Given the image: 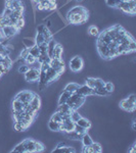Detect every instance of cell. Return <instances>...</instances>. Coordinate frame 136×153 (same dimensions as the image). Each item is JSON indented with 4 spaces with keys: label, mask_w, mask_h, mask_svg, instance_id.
I'll return each instance as SVG.
<instances>
[{
    "label": "cell",
    "mask_w": 136,
    "mask_h": 153,
    "mask_svg": "<svg viewBox=\"0 0 136 153\" xmlns=\"http://www.w3.org/2000/svg\"><path fill=\"white\" fill-rule=\"evenodd\" d=\"M70 69L73 71V73H78L83 68L84 66V61H83L82 57L79 56V55H76L74 56L72 59H70Z\"/></svg>",
    "instance_id": "cell-1"
},
{
    "label": "cell",
    "mask_w": 136,
    "mask_h": 153,
    "mask_svg": "<svg viewBox=\"0 0 136 153\" xmlns=\"http://www.w3.org/2000/svg\"><path fill=\"white\" fill-rule=\"evenodd\" d=\"M50 68H53L54 71H56V73L58 74L59 76L63 75V73L64 71V68H66V66H64V61L63 58H51L49 61Z\"/></svg>",
    "instance_id": "cell-2"
},
{
    "label": "cell",
    "mask_w": 136,
    "mask_h": 153,
    "mask_svg": "<svg viewBox=\"0 0 136 153\" xmlns=\"http://www.w3.org/2000/svg\"><path fill=\"white\" fill-rule=\"evenodd\" d=\"M39 76H40V69L30 68L29 71L25 74V80L28 83H34L39 80Z\"/></svg>",
    "instance_id": "cell-3"
},
{
    "label": "cell",
    "mask_w": 136,
    "mask_h": 153,
    "mask_svg": "<svg viewBox=\"0 0 136 153\" xmlns=\"http://www.w3.org/2000/svg\"><path fill=\"white\" fill-rule=\"evenodd\" d=\"M34 95V92L32 91H28V90H24V91H20V93H18L15 95V99L22 101L23 103H30L32 97Z\"/></svg>",
    "instance_id": "cell-4"
},
{
    "label": "cell",
    "mask_w": 136,
    "mask_h": 153,
    "mask_svg": "<svg viewBox=\"0 0 136 153\" xmlns=\"http://www.w3.org/2000/svg\"><path fill=\"white\" fill-rule=\"evenodd\" d=\"M96 48H97V52L99 53L100 57H102L103 59H109V47L107 44L102 43L101 41H97Z\"/></svg>",
    "instance_id": "cell-5"
},
{
    "label": "cell",
    "mask_w": 136,
    "mask_h": 153,
    "mask_svg": "<svg viewBox=\"0 0 136 153\" xmlns=\"http://www.w3.org/2000/svg\"><path fill=\"white\" fill-rule=\"evenodd\" d=\"M2 31H3V35H4V38H7L10 39L12 37H15L18 32V30L15 26H5V27L2 28Z\"/></svg>",
    "instance_id": "cell-6"
},
{
    "label": "cell",
    "mask_w": 136,
    "mask_h": 153,
    "mask_svg": "<svg viewBox=\"0 0 136 153\" xmlns=\"http://www.w3.org/2000/svg\"><path fill=\"white\" fill-rule=\"evenodd\" d=\"M75 93L81 95V96H84V97H87V96H91V95H94L93 94V89H91L90 87H88L87 85H80V87L77 89V91Z\"/></svg>",
    "instance_id": "cell-7"
},
{
    "label": "cell",
    "mask_w": 136,
    "mask_h": 153,
    "mask_svg": "<svg viewBox=\"0 0 136 153\" xmlns=\"http://www.w3.org/2000/svg\"><path fill=\"white\" fill-rule=\"evenodd\" d=\"M58 76H59V75L56 73V71H54V69L51 68L48 69L45 74V78H46V81H47L48 85L51 84V83H53L55 80H57Z\"/></svg>",
    "instance_id": "cell-8"
},
{
    "label": "cell",
    "mask_w": 136,
    "mask_h": 153,
    "mask_svg": "<svg viewBox=\"0 0 136 153\" xmlns=\"http://www.w3.org/2000/svg\"><path fill=\"white\" fill-rule=\"evenodd\" d=\"M30 106H31L32 108H33L34 110L38 111L40 109L41 107V99H40V96H39L38 94L34 93L33 97H32L31 101H30Z\"/></svg>",
    "instance_id": "cell-9"
},
{
    "label": "cell",
    "mask_w": 136,
    "mask_h": 153,
    "mask_svg": "<svg viewBox=\"0 0 136 153\" xmlns=\"http://www.w3.org/2000/svg\"><path fill=\"white\" fill-rule=\"evenodd\" d=\"M120 106H121L122 109L128 111V112H132V111L135 110V104L129 102L127 99H123V100L120 102Z\"/></svg>",
    "instance_id": "cell-10"
},
{
    "label": "cell",
    "mask_w": 136,
    "mask_h": 153,
    "mask_svg": "<svg viewBox=\"0 0 136 153\" xmlns=\"http://www.w3.org/2000/svg\"><path fill=\"white\" fill-rule=\"evenodd\" d=\"M69 13H72V15H89L88 10H87L85 7L80 5H76L74 6L73 8H71L70 10L68 11Z\"/></svg>",
    "instance_id": "cell-11"
},
{
    "label": "cell",
    "mask_w": 136,
    "mask_h": 153,
    "mask_svg": "<svg viewBox=\"0 0 136 153\" xmlns=\"http://www.w3.org/2000/svg\"><path fill=\"white\" fill-rule=\"evenodd\" d=\"M25 145V149L26 152H35V141L31 140V139H26L23 141Z\"/></svg>",
    "instance_id": "cell-12"
},
{
    "label": "cell",
    "mask_w": 136,
    "mask_h": 153,
    "mask_svg": "<svg viewBox=\"0 0 136 153\" xmlns=\"http://www.w3.org/2000/svg\"><path fill=\"white\" fill-rule=\"evenodd\" d=\"M52 152H66V153H74L76 152L75 148L73 147V146H68V145H64V146H61V147H58V146H56V148H54L53 150H52Z\"/></svg>",
    "instance_id": "cell-13"
},
{
    "label": "cell",
    "mask_w": 136,
    "mask_h": 153,
    "mask_svg": "<svg viewBox=\"0 0 136 153\" xmlns=\"http://www.w3.org/2000/svg\"><path fill=\"white\" fill-rule=\"evenodd\" d=\"M63 53H64V48H63V45L59 43H56L54 47V50H53V55H52L51 58H61L63 57Z\"/></svg>",
    "instance_id": "cell-14"
},
{
    "label": "cell",
    "mask_w": 136,
    "mask_h": 153,
    "mask_svg": "<svg viewBox=\"0 0 136 153\" xmlns=\"http://www.w3.org/2000/svg\"><path fill=\"white\" fill-rule=\"evenodd\" d=\"M80 87V84L79 83H75V82H71L69 84L66 85V87L64 88V91H68L70 93H75L77 91V89Z\"/></svg>",
    "instance_id": "cell-15"
},
{
    "label": "cell",
    "mask_w": 136,
    "mask_h": 153,
    "mask_svg": "<svg viewBox=\"0 0 136 153\" xmlns=\"http://www.w3.org/2000/svg\"><path fill=\"white\" fill-rule=\"evenodd\" d=\"M76 124H77L78 126L83 127L84 129H86V130H89L91 128V122L89 119H85V117H80V119L76 122Z\"/></svg>",
    "instance_id": "cell-16"
},
{
    "label": "cell",
    "mask_w": 136,
    "mask_h": 153,
    "mask_svg": "<svg viewBox=\"0 0 136 153\" xmlns=\"http://www.w3.org/2000/svg\"><path fill=\"white\" fill-rule=\"evenodd\" d=\"M0 63H1L6 69H10L13 64V61H12V59L10 58L9 55H6V56H3V58H2Z\"/></svg>",
    "instance_id": "cell-17"
},
{
    "label": "cell",
    "mask_w": 136,
    "mask_h": 153,
    "mask_svg": "<svg viewBox=\"0 0 136 153\" xmlns=\"http://www.w3.org/2000/svg\"><path fill=\"white\" fill-rule=\"evenodd\" d=\"M11 106H12L13 111H23L24 110V103H23L22 101L18 100V99H13L12 103H11Z\"/></svg>",
    "instance_id": "cell-18"
},
{
    "label": "cell",
    "mask_w": 136,
    "mask_h": 153,
    "mask_svg": "<svg viewBox=\"0 0 136 153\" xmlns=\"http://www.w3.org/2000/svg\"><path fill=\"white\" fill-rule=\"evenodd\" d=\"M81 142H82L83 146H89L93 143V139H92L91 136L89 135V134H87V132H86V133L82 135Z\"/></svg>",
    "instance_id": "cell-19"
},
{
    "label": "cell",
    "mask_w": 136,
    "mask_h": 153,
    "mask_svg": "<svg viewBox=\"0 0 136 153\" xmlns=\"http://www.w3.org/2000/svg\"><path fill=\"white\" fill-rule=\"evenodd\" d=\"M23 45H24V47H26V48H31V47H33L34 45H36V43H35L34 38H31V37H25V38L23 39Z\"/></svg>",
    "instance_id": "cell-20"
},
{
    "label": "cell",
    "mask_w": 136,
    "mask_h": 153,
    "mask_svg": "<svg viewBox=\"0 0 136 153\" xmlns=\"http://www.w3.org/2000/svg\"><path fill=\"white\" fill-rule=\"evenodd\" d=\"M71 94L72 93H70V92H68V91H64L61 92V95H59V98H58V104H63V103H67V100L69 99V97L71 96Z\"/></svg>",
    "instance_id": "cell-21"
},
{
    "label": "cell",
    "mask_w": 136,
    "mask_h": 153,
    "mask_svg": "<svg viewBox=\"0 0 136 153\" xmlns=\"http://www.w3.org/2000/svg\"><path fill=\"white\" fill-rule=\"evenodd\" d=\"M56 111H58L61 113H70L72 109H71V107L67 103H63V104H58V107H57Z\"/></svg>",
    "instance_id": "cell-22"
},
{
    "label": "cell",
    "mask_w": 136,
    "mask_h": 153,
    "mask_svg": "<svg viewBox=\"0 0 136 153\" xmlns=\"http://www.w3.org/2000/svg\"><path fill=\"white\" fill-rule=\"evenodd\" d=\"M59 126H61L59 122H53L52 119H50L49 122H48V128H49V130L52 132H59Z\"/></svg>",
    "instance_id": "cell-23"
},
{
    "label": "cell",
    "mask_w": 136,
    "mask_h": 153,
    "mask_svg": "<svg viewBox=\"0 0 136 153\" xmlns=\"http://www.w3.org/2000/svg\"><path fill=\"white\" fill-rule=\"evenodd\" d=\"M93 94H94V95H98V96H107V95H109V93H107V91L105 89V87L96 88V89H93Z\"/></svg>",
    "instance_id": "cell-24"
},
{
    "label": "cell",
    "mask_w": 136,
    "mask_h": 153,
    "mask_svg": "<svg viewBox=\"0 0 136 153\" xmlns=\"http://www.w3.org/2000/svg\"><path fill=\"white\" fill-rule=\"evenodd\" d=\"M29 51H30V54L35 57L36 59L38 58V56L40 55V50H39V47L37 45H34L33 47L29 48Z\"/></svg>",
    "instance_id": "cell-25"
},
{
    "label": "cell",
    "mask_w": 136,
    "mask_h": 153,
    "mask_svg": "<svg viewBox=\"0 0 136 153\" xmlns=\"http://www.w3.org/2000/svg\"><path fill=\"white\" fill-rule=\"evenodd\" d=\"M11 152H17V153H25L26 152V149H25V145L23 142L18 143V144L11 150Z\"/></svg>",
    "instance_id": "cell-26"
},
{
    "label": "cell",
    "mask_w": 136,
    "mask_h": 153,
    "mask_svg": "<svg viewBox=\"0 0 136 153\" xmlns=\"http://www.w3.org/2000/svg\"><path fill=\"white\" fill-rule=\"evenodd\" d=\"M70 117L74 122H76L78 119H80V117H82V115L80 114V112L78 110H72L70 112Z\"/></svg>",
    "instance_id": "cell-27"
},
{
    "label": "cell",
    "mask_w": 136,
    "mask_h": 153,
    "mask_svg": "<svg viewBox=\"0 0 136 153\" xmlns=\"http://www.w3.org/2000/svg\"><path fill=\"white\" fill-rule=\"evenodd\" d=\"M50 57L49 55L47 54V53H45V54H40L38 56V58H37V61L40 62V63H43V62H49L50 61Z\"/></svg>",
    "instance_id": "cell-28"
},
{
    "label": "cell",
    "mask_w": 136,
    "mask_h": 153,
    "mask_svg": "<svg viewBox=\"0 0 136 153\" xmlns=\"http://www.w3.org/2000/svg\"><path fill=\"white\" fill-rule=\"evenodd\" d=\"M10 17H13V18H15V20L24 18V11H22V10H12Z\"/></svg>",
    "instance_id": "cell-29"
},
{
    "label": "cell",
    "mask_w": 136,
    "mask_h": 153,
    "mask_svg": "<svg viewBox=\"0 0 136 153\" xmlns=\"http://www.w3.org/2000/svg\"><path fill=\"white\" fill-rule=\"evenodd\" d=\"M88 33L91 35V36H95L97 37L98 34H99V30L96 26H90L88 29Z\"/></svg>",
    "instance_id": "cell-30"
},
{
    "label": "cell",
    "mask_w": 136,
    "mask_h": 153,
    "mask_svg": "<svg viewBox=\"0 0 136 153\" xmlns=\"http://www.w3.org/2000/svg\"><path fill=\"white\" fill-rule=\"evenodd\" d=\"M34 40H35V43H36L37 46H39L40 44H42L43 42H45L44 37H43V35L41 34V33H37L36 37L34 38Z\"/></svg>",
    "instance_id": "cell-31"
},
{
    "label": "cell",
    "mask_w": 136,
    "mask_h": 153,
    "mask_svg": "<svg viewBox=\"0 0 136 153\" xmlns=\"http://www.w3.org/2000/svg\"><path fill=\"white\" fill-rule=\"evenodd\" d=\"M103 87H105V89L107 90L109 94L113 93V92H114V90H115V86H114V84H113L112 82H105Z\"/></svg>",
    "instance_id": "cell-32"
},
{
    "label": "cell",
    "mask_w": 136,
    "mask_h": 153,
    "mask_svg": "<svg viewBox=\"0 0 136 153\" xmlns=\"http://www.w3.org/2000/svg\"><path fill=\"white\" fill-rule=\"evenodd\" d=\"M25 25H26V22H25L24 18H20V20H17V23H15V27L17 28L18 31H20V30L24 29V28H25Z\"/></svg>",
    "instance_id": "cell-33"
},
{
    "label": "cell",
    "mask_w": 136,
    "mask_h": 153,
    "mask_svg": "<svg viewBox=\"0 0 136 153\" xmlns=\"http://www.w3.org/2000/svg\"><path fill=\"white\" fill-rule=\"evenodd\" d=\"M53 122H59L61 124V122H63V119H61V113H59L58 111H56V112H54L53 114L51 115V119Z\"/></svg>",
    "instance_id": "cell-34"
},
{
    "label": "cell",
    "mask_w": 136,
    "mask_h": 153,
    "mask_svg": "<svg viewBox=\"0 0 136 153\" xmlns=\"http://www.w3.org/2000/svg\"><path fill=\"white\" fill-rule=\"evenodd\" d=\"M105 81L102 79H94V88L93 89H96V88H101L105 86Z\"/></svg>",
    "instance_id": "cell-35"
},
{
    "label": "cell",
    "mask_w": 136,
    "mask_h": 153,
    "mask_svg": "<svg viewBox=\"0 0 136 153\" xmlns=\"http://www.w3.org/2000/svg\"><path fill=\"white\" fill-rule=\"evenodd\" d=\"M29 68H30L29 64L25 63V64H20L18 71V73H20V74H23V75H25V74H26L27 71H29Z\"/></svg>",
    "instance_id": "cell-36"
},
{
    "label": "cell",
    "mask_w": 136,
    "mask_h": 153,
    "mask_svg": "<svg viewBox=\"0 0 136 153\" xmlns=\"http://www.w3.org/2000/svg\"><path fill=\"white\" fill-rule=\"evenodd\" d=\"M120 1H121V0H105V3H107V6H110V7L116 8V6L120 3Z\"/></svg>",
    "instance_id": "cell-37"
},
{
    "label": "cell",
    "mask_w": 136,
    "mask_h": 153,
    "mask_svg": "<svg viewBox=\"0 0 136 153\" xmlns=\"http://www.w3.org/2000/svg\"><path fill=\"white\" fill-rule=\"evenodd\" d=\"M44 149H45V147L42 143L35 141V152H42V151H44Z\"/></svg>",
    "instance_id": "cell-38"
},
{
    "label": "cell",
    "mask_w": 136,
    "mask_h": 153,
    "mask_svg": "<svg viewBox=\"0 0 136 153\" xmlns=\"http://www.w3.org/2000/svg\"><path fill=\"white\" fill-rule=\"evenodd\" d=\"M74 131H76L78 134H80V135H83V134H85L87 132L86 129H84L83 127L81 126H78L77 124L75 125V128H74Z\"/></svg>",
    "instance_id": "cell-39"
},
{
    "label": "cell",
    "mask_w": 136,
    "mask_h": 153,
    "mask_svg": "<svg viewBox=\"0 0 136 153\" xmlns=\"http://www.w3.org/2000/svg\"><path fill=\"white\" fill-rule=\"evenodd\" d=\"M38 47H39V50H40V54H45V53H47V43L46 42H43L42 44H40Z\"/></svg>",
    "instance_id": "cell-40"
},
{
    "label": "cell",
    "mask_w": 136,
    "mask_h": 153,
    "mask_svg": "<svg viewBox=\"0 0 136 153\" xmlns=\"http://www.w3.org/2000/svg\"><path fill=\"white\" fill-rule=\"evenodd\" d=\"M29 54H30L29 48H26V47H25L24 49H20V55H18V56L22 57V58H26V57H27Z\"/></svg>",
    "instance_id": "cell-41"
},
{
    "label": "cell",
    "mask_w": 136,
    "mask_h": 153,
    "mask_svg": "<svg viewBox=\"0 0 136 153\" xmlns=\"http://www.w3.org/2000/svg\"><path fill=\"white\" fill-rule=\"evenodd\" d=\"M25 61H26L27 64H33L34 62L37 61V59H36L34 56H32L31 54H29V55H28V56L26 57V58H25Z\"/></svg>",
    "instance_id": "cell-42"
},
{
    "label": "cell",
    "mask_w": 136,
    "mask_h": 153,
    "mask_svg": "<svg viewBox=\"0 0 136 153\" xmlns=\"http://www.w3.org/2000/svg\"><path fill=\"white\" fill-rule=\"evenodd\" d=\"M128 48H129V50H130V52H133V51L136 50V43H135L134 39H132V40H131L130 42H129Z\"/></svg>",
    "instance_id": "cell-43"
},
{
    "label": "cell",
    "mask_w": 136,
    "mask_h": 153,
    "mask_svg": "<svg viewBox=\"0 0 136 153\" xmlns=\"http://www.w3.org/2000/svg\"><path fill=\"white\" fill-rule=\"evenodd\" d=\"M94 79L95 78H87L86 82H85V85H87L88 87H90L91 89L94 88Z\"/></svg>",
    "instance_id": "cell-44"
},
{
    "label": "cell",
    "mask_w": 136,
    "mask_h": 153,
    "mask_svg": "<svg viewBox=\"0 0 136 153\" xmlns=\"http://www.w3.org/2000/svg\"><path fill=\"white\" fill-rule=\"evenodd\" d=\"M13 128H15V130L17 132H24V131H26V129H25V128L23 127L18 122H15V126H13Z\"/></svg>",
    "instance_id": "cell-45"
},
{
    "label": "cell",
    "mask_w": 136,
    "mask_h": 153,
    "mask_svg": "<svg viewBox=\"0 0 136 153\" xmlns=\"http://www.w3.org/2000/svg\"><path fill=\"white\" fill-rule=\"evenodd\" d=\"M11 12H12V9H10L8 7H5V8H4V10H3V12H2V15H3V17H10V15H11Z\"/></svg>",
    "instance_id": "cell-46"
},
{
    "label": "cell",
    "mask_w": 136,
    "mask_h": 153,
    "mask_svg": "<svg viewBox=\"0 0 136 153\" xmlns=\"http://www.w3.org/2000/svg\"><path fill=\"white\" fill-rule=\"evenodd\" d=\"M129 102H131V103H133V104H136V96H135V94H131V95H129L128 96V98H126Z\"/></svg>",
    "instance_id": "cell-47"
},
{
    "label": "cell",
    "mask_w": 136,
    "mask_h": 153,
    "mask_svg": "<svg viewBox=\"0 0 136 153\" xmlns=\"http://www.w3.org/2000/svg\"><path fill=\"white\" fill-rule=\"evenodd\" d=\"M2 58H3V55H1V54H0V62H1Z\"/></svg>",
    "instance_id": "cell-48"
},
{
    "label": "cell",
    "mask_w": 136,
    "mask_h": 153,
    "mask_svg": "<svg viewBox=\"0 0 136 153\" xmlns=\"http://www.w3.org/2000/svg\"><path fill=\"white\" fill-rule=\"evenodd\" d=\"M32 1H33V2H35V3H38V1H39V0H32Z\"/></svg>",
    "instance_id": "cell-49"
},
{
    "label": "cell",
    "mask_w": 136,
    "mask_h": 153,
    "mask_svg": "<svg viewBox=\"0 0 136 153\" xmlns=\"http://www.w3.org/2000/svg\"><path fill=\"white\" fill-rule=\"evenodd\" d=\"M75 1H77V2H83V0H75Z\"/></svg>",
    "instance_id": "cell-50"
},
{
    "label": "cell",
    "mask_w": 136,
    "mask_h": 153,
    "mask_svg": "<svg viewBox=\"0 0 136 153\" xmlns=\"http://www.w3.org/2000/svg\"><path fill=\"white\" fill-rule=\"evenodd\" d=\"M49 1H52V2H55V0H49Z\"/></svg>",
    "instance_id": "cell-51"
},
{
    "label": "cell",
    "mask_w": 136,
    "mask_h": 153,
    "mask_svg": "<svg viewBox=\"0 0 136 153\" xmlns=\"http://www.w3.org/2000/svg\"><path fill=\"white\" fill-rule=\"evenodd\" d=\"M0 41H1V37H0Z\"/></svg>",
    "instance_id": "cell-52"
}]
</instances>
